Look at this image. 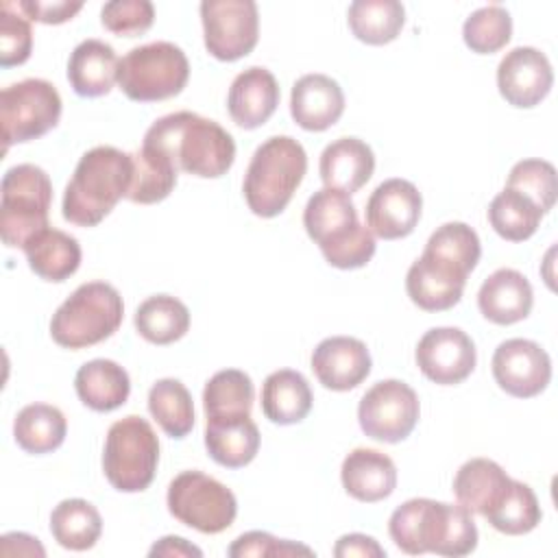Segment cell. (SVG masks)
I'll return each mask as SVG.
<instances>
[{
	"instance_id": "1",
	"label": "cell",
	"mask_w": 558,
	"mask_h": 558,
	"mask_svg": "<svg viewBox=\"0 0 558 558\" xmlns=\"http://www.w3.org/2000/svg\"><path fill=\"white\" fill-rule=\"evenodd\" d=\"M142 146L163 153L177 170L201 179L227 174L235 159L231 133L194 111H177L155 120Z\"/></svg>"
},
{
	"instance_id": "2",
	"label": "cell",
	"mask_w": 558,
	"mask_h": 558,
	"mask_svg": "<svg viewBox=\"0 0 558 558\" xmlns=\"http://www.w3.org/2000/svg\"><path fill=\"white\" fill-rule=\"evenodd\" d=\"M388 532L395 545L410 554L466 556L477 547V527L471 512L460 504H445L427 497L408 499L388 521Z\"/></svg>"
},
{
	"instance_id": "3",
	"label": "cell",
	"mask_w": 558,
	"mask_h": 558,
	"mask_svg": "<svg viewBox=\"0 0 558 558\" xmlns=\"http://www.w3.org/2000/svg\"><path fill=\"white\" fill-rule=\"evenodd\" d=\"M131 177V153H122L113 146L87 150L65 185L63 218L78 227H96L120 198H126Z\"/></svg>"
},
{
	"instance_id": "4",
	"label": "cell",
	"mask_w": 558,
	"mask_h": 558,
	"mask_svg": "<svg viewBox=\"0 0 558 558\" xmlns=\"http://www.w3.org/2000/svg\"><path fill=\"white\" fill-rule=\"evenodd\" d=\"M303 227L333 268H362L375 255V235L360 225L351 196L340 190L314 192L303 211Z\"/></svg>"
},
{
	"instance_id": "5",
	"label": "cell",
	"mask_w": 558,
	"mask_h": 558,
	"mask_svg": "<svg viewBox=\"0 0 558 558\" xmlns=\"http://www.w3.org/2000/svg\"><path fill=\"white\" fill-rule=\"evenodd\" d=\"M307 172L305 148L290 135H275L259 144L244 174L248 209L262 218L279 216L292 201Z\"/></svg>"
},
{
	"instance_id": "6",
	"label": "cell",
	"mask_w": 558,
	"mask_h": 558,
	"mask_svg": "<svg viewBox=\"0 0 558 558\" xmlns=\"http://www.w3.org/2000/svg\"><path fill=\"white\" fill-rule=\"evenodd\" d=\"M120 292L105 281L78 286L52 314L50 336L63 349H85L113 336L122 325Z\"/></svg>"
},
{
	"instance_id": "7",
	"label": "cell",
	"mask_w": 558,
	"mask_h": 558,
	"mask_svg": "<svg viewBox=\"0 0 558 558\" xmlns=\"http://www.w3.org/2000/svg\"><path fill=\"white\" fill-rule=\"evenodd\" d=\"M0 235L11 248H24L31 238L48 229L52 183L35 163H17L2 177Z\"/></svg>"
},
{
	"instance_id": "8",
	"label": "cell",
	"mask_w": 558,
	"mask_h": 558,
	"mask_svg": "<svg viewBox=\"0 0 558 558\" xmlns=\"http://www.w3.org/2000/svg\"><path fill=\"white\" fill-rule=\"evenodd\" d=\"M157 462L159 440L146 418L129 414L109 427L102 451V471L116 490H146L155 480Z\"/></svg>"
},
{
	"instance_id": "9",
	"label": "cell",
	"mask_w": 558,
	"mask_h": 558,
	"mask_svg": "<svg viewBox=\"0 0 558 558\" xmlns=\"http://www.w3.org/2000/svg\"><path fill=\"white\" fill-rule=\"evenodd\" d=\"M190 78L185 52L170 41H153L129 50L118 68V85L135 102H157L183 92Z\"/></svg>"
},
{
	"instance_id": "10",
	"label": "cell",
	"mask_w": 558,
	"mask_h": 558,
	"mask_svg": "<svg viewBox=\"0 0 558 558\" xmlns=\"http://www.w3.org/2000/svg\"><path fill=\"white\" fill-rule=\"evenodd\" d=\"M168 510L187 527L203 534L225 532L238 514L235 495L201 471H183L168 486Z\"/></svg>"
},
{
	"instance_id": "11",
	"label": "cell",
	"mask_w": 558,
	"mask_h": 558,
	"mask_svg": "<svg viewBox=\"0 0 558 558\" xmlns=\"http://www.w3.org/2000/svg\"><path fill=\"white\" fill-rule=\"evenodd\" d=\"M61 118V96L44 78H24L2 89L0 124L4 150L11 144H24L41 137L57 126Z\"/></svg>"
},
{
	"instance_id": "12",
	"label": "cell",
	"mask_w": 558,
	"mask_h": 558,
	"mask_svg": "<svg viewBox=\"0 0 558 558\" xmlns=\"http://www.w3.org/2000/svg\"><path fill=\"white\" fill-rule=\"evenodd\" d=\"M421 403L416 392L399 379L377 381L364 392L357 405L362 432L379 442L405 440L418 423Z\"/></svg>"
},
{
	"instance_id": "13",
	"label": "cell",
	"mask_w": 558,
	"mask_h": 558,
	"mask_svg": "<svg viewBox=\"0 0 558 558\" xmlns=\"http://www.w3.org/2000/svg\"><path fill=\"white\" fill-rule=\"evenodd\" d=\"M205 48L218 61L246 57L259 39V15L253 0H203Z\"/></svg>"
},
{
	"instance_id": "14",
	"label": "cell",
	"mask_w": 558,
	"mask_h": 558,
	"mask_svg": "<svg viewBox=\"0 0 558 558\" xmlns=\"http://www.w3.org/2000/svg\"><path fill=\"white\" fill-rule=\"evenodd\" d=\"M493 377L501 390L517 399L541 395L551 381V360L541 344L525 338H510L493 353Z\"/></svg>"
},
{
	"instance_id": "15",
	"label": "cell",
	"mask_w": 558,
	"mask_h": 558,
	"mask_svg": "<svg viewBox=\"0 0 558 558\" xmlns=\"http://www.w3.org/2000/svg\"><path fill=\"white\" fill-rule=\"evenodd\" d=\"M414 357L421 373L440 386L464 381L477 362L471 336L458 327H434L425 331L416 344Z\"/></svg>"
},
{
	"instance_id": "16",
	"label": "cell",
	"mask_w": 558,
	"mask_h": 558,
	"mask_svg": "<svg viewBox=\"0 0 558 558\" xmlns=\"http://www.w3.org/2000/svg\"><path fill=\"white\" fill-rule=\"evenodd\" d=\"M469 270L458 262L423 251L405 275V290L414 305L425 312H442L453 307L464 292Z\"/></svg>"
},
{
	"instance_id": "17",
	"label": "cell",
	"mask_w": 558,
	"mask_h": 558,
	"mask_svg": "<svg viewBox=\"0 0 558 558\" xmlns=\"http://www.w3.org/2000/svg\"><path fill=\"white\" fill-rule=\"evenodd\" d=\"M423 209V196L405 179H386L366 201V227L381 240H399L414 231Z\"/></svg>"
},
{
	"instance_id": "18",
	"label": "cell",
	"mask_w": 558,
	"mask_h": 558,
	"mask_svg": "<svg viewBox=\"0 0 558 558\" xmlns=\"http://www.w3.org/2000/svg\"><path fill=\"white\" fill-rule=\"evenodd\" d=\"M554 85V70L545 52L519 46L506 52L497 65V87L508 105L519 109L536 107Z\"/></svg>"
},
{
	"instance_id": "19",
	"label": "cell",
	"mask_w": 558,
	"mask_h": 558,
	"mask_svg": "<svg viewBox=\"0 0 558 558\" xmlns=\"http://www.w3.org/2000/svg\"><path fill=\"white\" fill-rule=\"evenodd\" d=\"M316 379L336 392L360 386L371 373V353L366 344L351 336H331L318 342L312 353Z\"/></svg>"
},
{
	"instance_id": "20",
	"label": "cell",
	"mask_w": 558,
	"mask_h": 558,
	"mask_svg": "<svg viewBox=\"0 0 558 558\" xmlns=\"http://www.w3.org/2000/svg\"><path fill=\"white\" fill-rule=\"evenodd\" d=\"M344 111V94L327 74H305L292 85L290 113L305 131H327Z\"/></svg>"
},
{
	"instance_id": "21",
	"label": "cell",
	"mask_w": 558,
	"mask_h": 558,
	"mask_svg": "<svg viewBox=\"0 0 558 558\" xmlns=\"http://www.w3.org/2000/svg\"><path fill=\"white\" fill-rule=\"evenodd\" d=\"M279 105V85L270 70L262 65L240 72L227 96L231 120L242 129H257L270 120Z\"/></svg>"
},
{
	"instance_id": "22",
	"label": "cell",
	"mask_w": 558,
	"mask_h": 558,
	"mask_svg": "<svg viewBox=\"0 0 558 558\" xmlns=\"http://www.w3.org/2000/svg\"><path fill=\"white\" fill-rule=\"evenodd\" d=\"M534 292L525 275L514 268H499L484 279L477 292L482 316L495 325H512L532 312Z\"/></svg>"
},
{
	"instance_id": "23",
	"label": "cell",
	"mask_w": 558,
	"mask_h": 558,
	"mask_svg": "<svg viewBox=\"0 0 558 558\" xmlns=\"http://www.w3.org/2000/svg\"><path fill=\"white\" fill-rule=\"evenodd\" d=\"M512 477L488 458H473L464 462L453 477V495L458 504L471 514H490L508 495Z\"/></svg>"
},
{
	"instance_id": "24",
	"label": "cell",
	"mask_w": 558,
	"mask_h": 558,
	"mask_svg": "<svg viewBox=\"0 0 558 558\" xmlns=\"http://www.w3.org/2000/svg\"><path fill=\"white\" fill-rule=\"evenodd\" d=\"M340 480L353 499L375 504L392 495L397 486V466L386 453L357 447L342 460Z\"/></svg>"
},
{
	"instance_id": "25",
	"label": "cell",
	"mask_w": 558,
	"mask_h": 558,
	"mask_svg": "<svg viewBox=\"0 0 558 558\" xmlns=\"http://www.w3.org/2000/svg\"><path fill=\"white\" fill-rule=\"evenodd\" d=\"M318 170L325 187L351 196L373 177L375 155L366 142L357 137H340L325 146Z\"/></svg>"
},
{
	"instance_id": "26",
	"label": "cell",
	"mask_w": 558,
	"mask_h": 558,
	"mask_svg": "<svg viewBox=\"0 0 558 558\" xmlns=\"http://www.w3.org/2000/svg\"><path fill=\"white\" fill-rule=\"evenodd\" d=\"M120 59L102 39L81 41L68 61V81L83 98H96L111 92L118 81Z\"/></svg>"
},
{
	"instance_id": "27",
	"label": "cell",
	"mask_w": 558,
	"mask_h": 558,
	"mask_svg": "<svg viewBox=\"0 0 558 558\" xmlns=\"http://www.w3.org/2000/svg\"><path fill=\"white\" fill-rule=\"evenodd\" d=\"M205 447L211 460L220 466L240 469L257 456L259 429L251 416L207 418Z\"/></svg>"
},
{
	"instance_id": "28",
	"label": "cell",
	"mask_w": 558,
	"mask_h": 558,
	"mask_svg": "<svg viewBox=\"0 0 558 558\" xmlns=\"http://www.w3.org/2000/svg\"><path fill=\"white\" fill-rule=\"evenodd\" d=\"M74 388L78 399L96 410V412H111L126 403L131 392L129 373L113 360H92L85 362L74 377Z\"/></svg>"
},
{
	"instance_id": "29",
	"label": "cell",
	"mask_w": 558,
	"mask_h": 558,
	"mask_svg": "<svg viewBox=\"0 0 558 558\" xmlns=\"http://www.w3.org/2000/svg\"><path fill=\"white\" fill-rule=\"evenodd\" d=\"M312 388L307 379L292 368L270 373L262 386V412L270 423L294 425L312 410Z\"/></svg>"
},
{
	"instance_id": "30",
	"label": "cell",
	"mask_w": 558,
	"mask_h": 558,
	"mask_svg": "<svg viewBox=\"0 0 558 558\" xmlns=\"http://www.w3.org/2000/svg\"><path fill=\"white\" fill-rule=\"evenodd\" d=\"M22 251L26 253L31 270L46 281H65L81 266L78 240L52 227L31 238Z\"/></svg>"
},
{
	"instance_id": "31",
	"label": "cell",
	"mask_w": 558,
	"mask_h": 558,
	"mask_svg": "<svg viewBox=\"0 0 558 558\" xmlns=\"http://www.w3.org/2000/svg\"><path fill=\"white\" fill-rule=\"evenodd\" d=\"M68 421L63 412L48 403H31L22 408L13 423L15 442L26 453H50L59 449L65 440Z\"/></svg>"
},
{
	"instance_id": "32",
	"label": "cell",
	"mask_w": 558,
	"mask_h": 558,
	"mask_svg": "<svg viewBox=\"0 0 558 558\" xmlns=\"http://www.w3.org/2000/svg\"><path fill=\"white\" fill-rule=\"evenodd\" d=\"M347 22L360 41L384 46L401 33L405 9L399 0H355L349 4Z\"/></svg>"
},
{
	"instance_id": "33",
	"label": "cell",
	"mask_w": 558,
	"mask_h": 558,
	"mask_svg": "<svg viewBox=\"0 0 558 558\" xmlns=\"http://www.w3.org/2000/svg\"><path fill=\"white\" fill-rule=\"evenodd\" d=\"M135 329L153 344H170L187 333L190 310L183 301L170 294L148 296L135 310Z\"/></svg>"
},
{
	"instance_id": "34",
	"label": "cell",
	"mask_w": 558,
	"mask_h": 558,
	"mask_svg": "<svg viewBox=\"0 0 558 558\" xmlns=\"http://www.w3.org/2000/svg\"><path fill=\"white\" fill-rule=\"evenodd\" d=\"M54 541L72 551H85L96 545L102 532V519L94 504L85 499H63L50 514Z\"/></svg>"
},
{
	"instance_id": "35",
	"label": "cell",
	"mask_w": 558,
	"mask_h": 558,
	"mask_svg": "<svg viewBox=\"0 0 558 558\" xmlns=\"http://www.w3.org/2000/svg\"><path fill=\"white\" fill-rule=\"evenodd\" d=\"M133 159V177L126 192L131 203L153 205L170 196L177 185V168L174 163L159 150L142 146L140 150L131 153Z\"/></svg>"
},
{
	"instance_id": "36",
	"label": "cell",
	"mask_w": 558,
	"mask_h": 558,
	"mask_svg": "<svg viewBox=\"0 0 558 558\" xmlns=\"http://www.w3.org/2000/svg\"><path fill=\"white\" fill-rule=\"evenodd\" d=\"M255 388L251 377L238 368L218 371L203 390V408L207 418L251 416Z\"/></svg>"
},
{
	"instance_id": "37",
	"label": "cell",
	"mask_w": 558,
	"mask_h": 558,
	"mask_svg": "<svg viewBox=\"0 0 558 558\" xmlns=\"http://www.w3.org/2000/svg\"><path fill=\"white\" fill-rule=\"evenodd\" d=\"M545 214L525 194L504 187L488 205V222L497 235L508 242H523L532 238Z\"/></svg>"
},
{
	"instance_id": "38",
	"label": "cell",
	"mask_w": 558,
	"mask_h": 558,
	"mask_svg": "<svg viewBox=\"0 0 558 558\" xmlns=\"http://www.w3.org/2000/svg\"><path fill=\"white\" fill-rule=\"evenodd\" d=\"M148 412L172 438H185L194 427L192 395L179 379L166 377L150 386Z\"/></svg>"
},
{
	"instance_id": "39",
	"label": "cell",
	"mask_w": 558,
	"mask_h": 558,
	"mask_svg": "<svg viewBox=\"0 0 558 558\" xmlns=\"http://www.w3.org/2000/svg\"><path fill=\"white\" fill-rule=\"evenodd\" d=\"M541 517H543V512H541L534 490L527 484L512 480V486H510L508 495L504 497V501L484 519L497 532L519 536V534L532 532L541 523Z\"/></svg>"
},
{
	"instance_id": "40",
	"label": "cell",
	"mask_w": 558,
	"mask_h": 558,
	"mask_svg": "<svg viewBox=\"0 0 558 558\" xmlns=\"http://www.w3.org/2000/svg\"><path fill=\"white\" fill-rule=\"evenodd\" d=\"M464 44L477 54L501 50L512 37V17L501 4H488L473 11L462 26Z\"/></svg>"
},
{
	"instance_id": "41",
	"label": "cell",
	"mask_w": 558,
	"mask_h": 558,
	"mask_svg": "<svg viewBox=\"0 0 558 558\" xmlns=\"http://www.w3.org/2000/svg\"><path fill=\"white\" fill-rule=\"evenodd\" d=\"M506 187L525 194L538 205L543 214H547L558 196L556 168L545 159H523L512 166Z\"/></svg>"
},
{
	"instance_id": "42",
	"label": "cell",
	"mask_w": 558,
	"mask_h": 558,
	"mask_svg": "<svg viewBox=\"0 0 558 558\" xmlns=\"http://www.w3.org/2000/svg\"><path fill=\"white\" fill-rule=\"evenodd\" d=\"M425 248L458 262L469 272L477 266L482 255V244L477 233L464 222H445L429 235Z\"/></svg>"
},
{
	"instance_id": "43",
	"label": "cell",
	"mask_w": 558,
	"mask_h": 558,
	"mask_svg": "<svg viewBox=\"0 0 558 558\" xmlns=\"http://www.w3.org/2000/svg\"><path fill=\"white\" fill-rule=\"evenodd\" d=\"M33 50V31L15 2L0 4V65H22Z\"/></svg>"
},
{
	"instance_id": "44",
	"label": "cell",
	"mask_w": 558,
	"mask_h": 558,
	"mask_svg": "<svg viewBox=\"0 0 558 558\" xmlns=\"http://www.w3.org/2000/svg\"><path fill=\"white\" fill-rule=\"evenodd\" d=\"M100 22L120 37H135L153 26L155 7L148 0H111L102 7Z\"/></svg>"
},
{
	"instance_id": "45",
	"label": "cell",
	"mask_w": 558,
	"mask_h": 558,
	"mask_svg": "<svg viewBox=\"0 0 558 558\" xmlns=\"http://www.w3.org/2000/svg\"><path fill=\"white\" fill-rule=\"evenodd\" d=\"M227 554L231 558H244V556H294V554H303V556H312L314 551L305 545H296L292 541H283V538H275L268 532H246L242 536H238L231 547L227 549Z\"/></svg>"
},
{
	"instance_id": "46",
	"label": "cell",
	"mask_w": 558,
	"mask_h": 558,
	"mask_svg": "<svg viewBox=\"0 0 558 558\" xmlns=\"http://www.w3.org/2000/svg\"><path fill=\"white\" fill-rule=\"evenodd\" d=\"M17 9L35 22L41 24H63L68 20H72L81 9L83 2H68V0H20L15 2Z\"/></svg>"
},
{
	"instance_id": "47",
	"label": "cell",
	"mask_w": 558,
	"mask_h": 558,
	"mask_svg": "<svg viewBox=\"0 0 558 558\" xmlns=\"http://www.w3.org/2000/svg\"><path fill=\"white\" fill-rule=\"evenodd\" d=\"M333 556L336 558H351V556H360V558H384L386 549L366 534H344L338 538L336 547H333Z\"/></svg>"
},
{
	"instance_id": "48",
	"label": "cell",
	"mask_w": 558,
	"mask_h": 558,
	"mask_svg": "<svg viewBox=\"0 0 558 558\" xmlns=\"http://www.w3.org/2000/svg\"><path fill=\"white\" fill-rule=\"evenodd\" d=\"M0 551L4 556H44L46 549L39 545L35 536H28L24 532H11L0 538Z\"/></svg>"
},
{
	"instance_id": "49",
	"label": "cell",
	"mask_w": 558,
	"mask_h": 558,
	"mask_svg": "<svg viewBox=\"0 0 558 558\" xmlns=\"http://www.w3.org/2000/svg\"><path fill=\"white\" fill-rule=\"evenodd\" d=\"M148 556H174V558H181V556H196V558H201L203 556V551L196 547V545H192V543H187L185 538H181V536H163V538H159L153 547H150V551H148Z\"/></svg>"
}]
</instances>
